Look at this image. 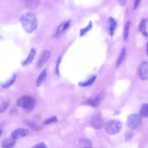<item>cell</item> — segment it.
<instances>
[{
	"mask_svg": "<svg viewBox=\"0 0 148 148\" xmlns=\"http://www.w3.org/2000/svg\"><path fill=\"white\" fill-rule=\"evenodd\" d=\"M142 118L139 115L133 114L129 115L126 121L127 125L132 129H136L139 127L142 123Z\"/></svg>",
	"mask_w": 148,
	"mask_h": 148,
	"instance_id": "277c9868",
	"label": "cell"
},
{
	"mask_svg": "<svg viewBox=\"0 0 148 148\" xmlns=\"http://www.w3.org/2000/svg\"><path fill=\"white\" fill-rule=\"evenodd\" d=\"M92 26V22L90 21L88 25L86 27L81 29L80 32V35L81 36H84L88 31L90 29Z\"/></svg>",
	"mask_w": 148,
	"mask_h": 148,
	"instance_id": "603a6c76",
	"label": "cell"
},
{
	"mask_svg": "<svg viewBox=\"0 0 148 148\" xmlns=\"http://www.w3.org/2000/svg\"><path fill=\"white\" fill-rule=\"evenodd\" d=\"M118 1L121 5H124L125 4L126 0H119Z\"/></svg>",
	"mask_w": 148,
	"mask_h": 148,
	"instance_id": "1f68e13d",
	"label": "cell"
},
{
	"mask_svg": "<svg viewBox=\"0 0 148 148\" xmlns=\"http://www.w3.org/2000/svg\"><path fill=\"white\" fill-rule=\"evenodd\" d=\"M78 143L79 145L83 148L91 147L92 142L89 140L85 139H80L78 140Z\"/></svg>",
	"mask_w": 148,
	"mask_h": 148,
	"instance_id": "ac0fdd59",
	"label": "cell"
},
{
	"mask_svg": "<svg viewBox=\"0 0 148 148\" xmlns=\"http://www.w3.org/2000/svg\"><path fill=\"white\" fill-rule=\"evenodd\" d=\"M28 133L27 129L19 128L13 131L11 134V136L15 139H18L26 136Z\"/></svg>",
	"mask_w": 148,
	"mask_h": 148,
	"instance_id": "9c48e42d",
	"label": "cell"
},
{
	"mask_svg": "<svg viewBox=\"0 0 148 148\" xmlns=\"http://www.w3.org/2000/svg\"><path fill=\"white\" fill-rule=\"evenodd\" d=\"M60 58H59L56 64V75L58 77L60 76V72L59 70V66L60 62Z\"/></svg>",
	"mask_w": 148,
	"mask_h": 148,
	"instance_id": "f1b7e54d",
	"label": "cell"
},
{
	"mask_svg": "<svg viewBox=\"0 0 148 148\" xmlns=\"http://www.w3.org/2000/svg\"><path fill=\"white\" fill-rule=\"evenodd\" d=\"M122 128V124L120 121L116 120H110L106 123L105 129L109 134L113 135L119 132Z\"/></svg>",
	"mask_w": 148,
	"mask_h": 148,
	"instance_id": "3957f363",
	"label": "cell"
},
{
	"mask_svg": "<svg viewBox=\"0 0 148 148\" xmlns=\"http://www.w3.org/2000/svg\"><path fill=\"white\" fill-rule=\"evenodd\" d=\"M16 141L13 138L8 137L3 139L2 142V148H14Z\"/></svg>",
	"mask_w": 148,
	"mask_h": 148,
	"instance_id": "8fae6325",
	"label": "cell"
},
{
	"mask_svg": "<svg viewBox=\"0 0 148 148\" xmlns=\"http://www.w3.org/2000/svg\"><path fill=\"white\" fill-rule=\"evenodd\" d=\"M117 25V22L115 19L111 16H109L107 19L106 24V29L108 33L111 36L114 33Z\"/></svg>",
	"mask_w": 148,
	"mask_h": 148,
	"instance_id": "8992f818",
	"label": "cell"
},
{
	"mask_svg": "<svg viewBox=\"0 0 148 148\" xmlns=\"http://www.w3.org/2000/svg\"><path fill=\"white\" fill-rule=\"evenodd\" d=\"M126 48L124 47L122 48L118 59L116 65V67H118L121 64L125 56Z\"/></svg>",
	"mask_w": 148,
	"mask_h": 148,
	"instance_id": "d6986e66",
	"label": "cell"
},
{
	"mask_svg": "<svg viewBox=\"0 0 148 148\" xmlns=\"http://www.w3.org/2000/svg\"><path fill=\"white\" fill-rule=\"evenodd\" d=\"M36 53V51L35 49L32 48L26 59L22 62V65L23 66H27L30 64L33 61Z\"/></svg>",
	"mask_w": 148,
	"mask_h": 148,
	"instance_id": "7c38bea8",
	"label": "cell"
},
{
	"mask_svg": "<svg viewBox=\"0 0 148 148\" xmlns=\"http://www.w3.org/2000/svg\"><path fill=\"white\" fill-rule=\"evenodd\" d=\"M130 24V21H128L125 25L123 34V38L125 41H126L127 38Z\"/></svg>",
	"mask_w": 148,
	"mask_h": 148,
	"instance_id": "cb8c5ba5",
	"label": "cell"
},
{
	"mask_svg": "<svg viewBox=\"0 0 148 148\" xmlns=\"http://www.w3.org/2000/svg\"><path fill=\"white\" fill-rule=\"evenodd\" d=\"M58 119L56 116H54L49 118L45 120L43 122L44 124H48L52 123L55 122L57 121Z\"/></svg>",
	"mask_w": 148,
	"mask_h": 148,
	"instance_id": "484cf974",
	"label": "cell"
},
{
	"mask_svg": "<svg viewBox=\"0 0 148 148\" xmlns=\"http://www.w3.org/2000/svg\"><path fill=\"white\" fill-rule=\"evenodd\" d=\"M104 121L99 115L95 116L92 119L91 124L92 127L96 130L101 129L104 125Z\"/></svg>",
	"mask_w": 148,
	"mask_h": 148,
	"instance_id": "ba28073f",
	"label": "cell"
},
{
	"mask_svg": "<svg viewBox=\"0 0 148 148\" xmlns=\"http://www.w3.org/2000/svg\"><path fill=\"white\" fill-rule=\"evenodd\" d=\"M20 21L24 29L29 34L34 31L38 25V21L36 16L31 11L27 12L22 14Z\"/></svg>",
	"mask_w": 148,
	"mask_h": 148,
	"instance_id": "6da1fadb",
	"label": "cell"
},
{
	"mask_svg": "<svg viewBox=\"0 0 148 148\" xmlns=\"http://www.w3.org/2000/svg\"><path fill=\"white\" fill-rule=\"evenodd\" d=\"M97 77L96 76H94L91 78L87 81L84 82H79L78 83L79 86L82 87H86L90 86L95 81Z\"/></svg>",
	"mask_w": 148,
	"mask_h": 148,
	"instance_id": "7402d4cb",
	"label": "cell"
},
{
	"mask_svg": "<svg viewBox=\"0 0 148 148\" xmlns=\"http://www.w3.org/2000/svg\"><path fill=\"white\" fill-rule=\"evenodd\" d=\"M24 123L30 129L36 132L39 131L41 129V127L34 121L30 120H25Z\"/></svg>",
	"mask_w": 148,
	"mask_h": 148,
	"instance_id": "5bb4252c",
	"label": "cell"
},
{
	"mask_svg": "<svg viewBox=\"0 0 148 148\" xmlns=\"http://www.w3.org/2000/svg\"><path fill=\"white\" fill-rule=\"evenodd\" d=\"M40 2L39 0H28L26 1V4L28 8L34 9L38 5Z\"/></svg>",
	"mask_w": 148,
	"mask_h": 148,
	"instance_id": "ffe728a7",
	"label": "cell"
},
{
	"mask_svg": "<svg viewBox=\"0 0 148 148\" xmlns=\"http://www.w3.org/2000/svg\"><path fill=\"white\" fill-rule=\"evenodd\" d=\"M147 18L143 19L141 21L140 26V30L143 35L146 37L147 36Z\"/></svg>",
	"mask_w": 148,
	"mask_h": 148,
	"instance_id": "e0dca14e",
	"label": "cell"
},
{
	"mask_svg": "<svg viewBox=\"0 0 148 148\" xmlns=\"http://www.w3.org/2000/svg\"><path fill=\"white\" fill-rule=\"evenodd\" d=\"M10 105V102L8 101L4 102L0 106V113H2L5 111L7 109Z\"/></svg>",
	"mask_w": 148,
	"mask_h": 148,
	"instance_id": "d4e9b609",
	"label": "cell"
},
{
	"mask_svg": "<svg viewBox=\"0 0 148 148\" xmlns=\"http://www.w3.org/2000/svg\"><path fill=\"white\" fill-rule=\"evenodd\" d=\"M36 101L33 98L27 95L22 96L17 100L16 104L19 107H22L24 111L28 112L35 107Z\"/></svg>",
	"mask_w": 148,
	"mask_h": 148,
	"instance_id": "7a4b0ae2",
	"label": "cell"
},
{
	"mask_svg": "<svg viewBox=\"0 0 148 148\" xmlns=\"http://www.w3.org/2000/svg\"><path fill=\"white\" fill-rule=\"evenodd\" d=\"M147 47H148V44H147V51H148V50H147Z\"/></svg>",
	"mask_w": 148,
	"mask_h": 148,
	"instance_id": "d6a6232c",
	"label": "cell"
},
{
	"mask_svg": "<svg viewBox=\"0 0 148 148\" xmlns=\"http://www.w3.org/2000/svg\"><path fill=\"white\" fill-rule=\"evenodd\" d=\"M148 104L144 103L141 106L139 112V116L142 118H145L148 115Z\"/></svg>",
	"mask_w": 148,
	"mask_h": 148,
	"instance_id": "2e32d148",
	"label": "cell"
},
{
	"mask_svg": "<svg viewBox=\"0 0 148 148\" xmlns=\"http://www.w3.org/2000/svg\"><path fill=\"white\" fill-rule=\"evenodd\" d=\"M84 148H92V147H86Z\"/></svg>",
	"mask_w": 148,
	"mask_h": 148,
	"instance_id": "836d02e7",
	"label": "cell"
},
{
	"mask_svg": "<svg viewBox=\"0 0 148 148\" xmlns=\"http://www.w3.org/2000/svg\"><path fill=\"white\" fill-rule=\"evenodd\" d=\"M16 75L15 74H14L11 78L1 85V87L5 88H9L14 83L16 79Z\"/></svg>",
	"mask_w": 148,
	"mask_h": 148,
	"instance_id": "44dd1931",
	"label": "cell"
},
{
	"mask_svg": "<svg viewBox=\"0 0 148 148\" xmlns=\"http://www.w3.org/2000/svg\"><path fill=\"white\" fill-rule=\"evenodd\" d=\"M51 54L50 51L48 50H44L38 60L37 64V67L38 69H41L46 64Z\"/></svg>",
	"mask_w": 148,
	"mask_h": 148,
	"instance_id": "52a82bcc",
	"label": "cell"
},
{
	"mask_svg": "<svg viewBox=\"0 0 148 148\" xmlns=\"http://www.w3.org/2000/svg\"><path fill=\"white\" fill-rule=\"evenodd\" d=\"M70 21H67L61 23L58 27L55 33L56 37L60 36L69 26Z\"/></svg>",
	"mask_w": 148,
	"mask_h": 148,
	"instance_id": "30bf717a",
	"label": "cell"
},
{
	"mask_svg": "<svg viewBox=\"0 0 148 148\" xmlns=\"http://www.w3.org/2000/svg\"><path fill=\"white\" fill-rule=\"evenodd\" d=\"M1 133V130H0V135Z\"/></svg>",
	"mask_w": 148,
	"mask_h": 148,
	"instance_id": "e575fe53",
	"label": "cell"
},
{
	"mask_svg": "<svg viewBox=\"0 0 148 148\" xmlns=\"http://www.w3.org/2000/svg\"><path fill=\"white\" fill-rule=\"evenodd\" d=\"M32 148H48L47 145L44 143L42 142L39 143L34 147Z\"/></svg>",
	"mask_w": 148,
	"mask_h": 148,
	"instance_id": "83f0119b",
	"label": "cell"
},
{
	"mask_svg": "<svg viewBox=\"0 0 148 148\" xmlns=\"http://www.w3.org/2000/svg\"><path fill=\"white\" fill-rule=\"evenodd\" d=\"M133 135V132L131 130H127L125 135V139L126 141H128L131 139Z\"/></svg>",
	"mask_w": 148,
	"mask_h": 148,
	"instance_id": "4316f807",
	"label": "cell"
},
{
	"mask_svg": "<svg viewBox=\"0 0 148 148\" xmlns=\"http://www.w3.org/2000/svg\"><path fill=\"white\" fill-rule=\"evenodd\" d=\"M140 1V0H136L135 1L134 5V9H135L137 8L138 6V5L139 4Z\"/></svg>",
	"mask_w": 148,
	"mask_h": 148,
	"instance_id": "4dcf8cb0",
	"label": "cell"
},
{
	"mask_svg": "<svg viewBox=\"0 0 148 148\" xmlns=\"http://www.w3.org/2000/svg\"><path fill=\"white\" fill-rule=\"evenodd\" d=\"M104 96V93L101 92L98 94L94 99H91L88 100V105L94 107L98 106L101 103Z\"/></svg>",
	"mask_w": 148,
	"mask_h": 148,
	"instance_id": "4fadbf2b",
	"label": "cell"
},
{
	"mask_svg": "<svg viewBox=\"0 0 148 148\" xmlns=\"http://www.w3.org/2000/svg\"><path fill=\"white\" fill-rule=\"evenodd\" d=\"M18 110L16 108H13L10 112V114L11 115L16 114H17Z\"/></svg>",
	"mask_w": 148,
	"mask_h": 148,
	"instance_id": "f546056e",
	"label": "cell"
},
{
	"mask_svg": "<svg viewBox=\"0 0 148 148\" xmlns=\"http://www.w3.org/2000/svg\"><path fill=\"white\" fill-rule=\"evenodd\" d=\"M148 64L147 61L143 62L139 66L137 70V73L139 78L142 80H147L148 74Z\"/></svg>",
	"mask_w": 148,
	"mask_h": 148,
	"instance_id": "5b68a950",
	"label": "cell"
},
{
	"mask_svg": "<svg viewBox=\"0 0 148 148\" xmlns=\"http://www.w3.org/2000/svg\"><path fill=\"white\" fill-rule=\"evenodd\" d=\"M47 71L44 69L39 76L36 82V86L39 87L41 86L46 81L47 78Z\"/></svg>",
	"mask_w": 148,
	"mask_h": 148,
	"instance_id": "9a60e30c",
	"label": "cell"
}]
</instances>
